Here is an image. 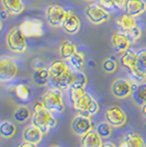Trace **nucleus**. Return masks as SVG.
Segmentation results:
<instances>
[{
    "label": "nucleus",
    "instance_id": "f257e3e1",
    "mask_svg": "<svg viewBox=\"0 0 146 147\" xmlns=\"http://www.w3.org/2000/svg\"><path fill=\"white\" fill-rule=\"evenodd\" d=\"M31 121L32 124L37 126L44 134L49 132V129H54L57 124L56 119L53 117V113L44 107L41 100L35 102L33 105V113Z\"/></svg>",
    "mask_w": 146,
    "mask_h": 147
},
{
    "label": "nucleus",
    "instance_id": "f03ea898",
    "mask_svg": "<svg viewBox=\"0 0 146 147\" xmlns=\"http://www.w3.org/2000/svg\"><path fill=\"white\" fill-rule=\"evenodd\" d=\"M72 104H73L74 109L79 114L86 115L88 117L96 115L99 111V104H98L97 100L87 91L82 93L79 98L74 100Z\"/></svg>",
    "mask_w": 146,
    "mask_h": 147
},
{
    "label": "nucleus",
    "instance_id": "7ed1b4c3",
    "mask_svg": "<svg viewBox=\"0 0 146 147\" xmlns=\"http://www.w3.org/2000/svg\"><path fill=\"white\" fill-rule=\"evenodd\" d=\"M41 101L44 104V107L47 110L51 111L52 113H62L65 110L62 90L55 88V87L49 89L43 94V97L41 98Z\"/></svg>",
    "mask_w": 146,
    "mask_h": 147
},
{
    "label": "nucleus",
    "instance_id": "20e7f679",
    "mask_svg": "<svg viewBox=\"0 0 146 147\" xmlns=\"http://www.w3.org/2000/svg\"><path fill=\"white\" fill-rule=\"evenodd\" d=\"M7 47L16 54H22L28 49L26 36L21 32L19 26H14L7 33Z\"/></svg>",
    "mask_w": 146,
    "mask_h": 147
},
{
    "label": "nucleus",
    "instance_id": "39448f33",
    "mask_svg": "<svg viewBox=\"0 0 146 147\" xmlns=\"http://www.w3.org/2000/svg\"><path fill=\"white\" fill-rule=\"evenodd\" d=\"M19 71L17 61L10 56H0V82L12 81Z\"/></svg>",
    "mask_w": 146,
    "mask_h": 147
},
{
    "label": "nucleus",
    "instance_id": "423d86ee",
    "mask_svg": "<svg viewBox=\"0 0 146 147\" xmlns=\"http://www.w3.org/2000/svg\"><path fill=\"white\" fill-rule=\"evenodd\" d=\"M19 28L26 37H41L44 34V24L39 18L25 19L21 22Z\"/></svg>",
    "mask_w": 146,
    "mask_h": 147
},
{
    "label": "nucleus",
    "instance_id": "0eeeda50",
    "mask_svg": "<svg viewBox=\"0 0 146 147\" xmlns=\"http://www.w3.org/2000/svg\"><path fill=\"white\" fill-rule=\"evenodd\" d=\"M66 16V10L59 5L52 3L45 8V20L52 28H61Z\"/></svg>",
    "mask_w": 146,
    "mask_h": 147
},
{
    "label": "nucleus",
    "instance_id": "6e6552de",
    "mask_svg": "<svg viewBox=\"0 0 146 147\" xmlns=\"http://www.w3.org/2000/svg\"><path fill=\"white\" fill-rule=\"evenodd\" d=\"M85 14L87 19L91 22L92 24L100 25L109 21L110 20V12L104 10L102 7H100L97 2L96 3H90L86 7Z\"/></svg>",
    "mask_w": 146,
    "mask_h": 147
},
{
    "label": "nucleus",
    "instance_id": "1a4fd4ad",
    "mask_svg": "<svg viewBox=\"0 0 146 147\" xmlns=\"http://www.w3.org/2000/svg\"><path fill=\"white\" fill-rule=\"evenodd\" d=\"M105 121L112 127H122L126 123V113L118 105H111L104 112Z\"/></svg>",
    "mask_w": 146,
    "mask_h": 147
},
{
    "label": "nucleus",
    "instance_id": "9d476101",
    "mask_svg": "<svg viewBox=\"0 0 146 147\" xmlns=\"http://www.w3.org/2000/svg\"><path fill=\"white\" fill-rule=\"evenodd\" d=\"M133 82L126 78H118L111 85V92L118 99H126L132 94Z\"/></svg>",
    "mask_w": 146,
    "mask_h": 147
},
{
    "label": "nucleus",
    "instance_id": "9b49d317",
    "mask_svg": "<svg viewBox=\"0 0 146 147\" xmlns=\"http://www.w3.org/2000/svg\"><path fill=\"white\" fill-rule=\"evenodd\" d=\"M72 131L76 135L78 136H84L85 134H87L88 132H90L93 127L92 122L90 120V117L82 115V114H77L76 117L73 119L72 124H70Z\"/></svg>",
    "mask_w": 146,
    "mask_h": 147
},
{
    "label": "nucleus",
    "instance_id": "f8f14e48",
    "mask_svg": "<svg viewBox=\"0 0 146 147\" xmlns=\"http://www.w3.org/2000/svg\"><path fill=\"white\" fill-rule=\"evenodd\" d=\"M81 22L79 17L74 12L73 10H66V16L64 19V22L62 24V29L66 32L67 34H77L80 31Z\"/></svg>",
    "mask_w": 146,
    "mask_h": 147
},
{
    "label": "nucleus",
    "instance_id": "ddd939ff",
    "mask_svg": "<svg viewBox=\"0 0 146 147\" xmlns=\"http://www.w3.org/2000/svg\"><path fill=\"white\" fill-rule=\"evenodd\" d=\"M111 43H112L113 49H116L118 53H120V54L124 53L125 51H128V49L131 47V45H132L130 38L126 36V34L121 32V31L114 32V33L112 34Z\"/></svg>",
    "mask_w": 146,
    "mask_h": 147
},
{
    "label": "nucleus",
    "instance_id": "4468645a",
    "mask_svg": "<svg viewBox=\"0 0 146 147\" xmlns=\"http://www.w3.org/2000/svg\"><path fill=\"white\" fill-rule=\"evenodd\" d=\"M73 78H74V70L72 68H69L65 74H63L62 76L57 77V78L51 79L49 82L53 85V87L59 89L62 91H67L72 87Z\"/></svg>",
    "mask_w": 146,
    "mask_h": 147
},
{
    "label": "nucleus",
    "instance_id": "2eb2a0df",
    "mask_svg": "<svg viewBox=\"0 0 146 147\" xmlns=\"http://www.w3.org/2000/svg\"><path fill=\"white\" fill-rule=\"evenodd\" d=\"M124 11L126 14H130L134 18L141 17L146 11L145 0H126Z\"/></svg>",
    "mask_w": 146,
    "mask_h": 147
},
{
    "label": "nucleus",
    "instance_id": "dca6fc26",
    "mask_svg": "<svg viewBox=\"0 0 146 147\" xmlns=\"http://www.w3.org/2000/svg\"><path fill=\"white\" fill-rule=\"evenodd\" d=\"M43 136H44V133L37 126L33 125V124L26 126L23 129V133H22L23 141L31 143V144H35V145L40 144L42 142Z\"/></svg>",
    "mask_w": 146,
    "mask_h": 147
},
{
    "label": "nucleus",
    "instance_id": "f3484780",
    "mask_svg": "<svg viewBox=\"0 0 146 147\" xmlns=\"http://www.w3.org/2000/svg\"><path fill=\"white\" fill-rule=\"evenodd\" d=\"M69 65L65 59L59 58V59H55L53 61L49 66V80L54 79L62 76L63 74H65L69 69Z\"/></svg>",
    "mask_w": 146,
    "mask_h": 147
},
{
    "label": "nucleus",
    "instance_id": "a211bd4d",
    "mask_svg": "<svg viewBox=\"0 0 146 147\" xmlns=\"http://www.w3.org/2000/svg\"><path fill=\"white\" fill-rule=\"evenodd\" d=\"M1 5L3 7V10L12 16L21 14L25 8L23 0H1Z\"/></svg>",
    "mask_w": 146,
    "mask_h": 147
},
{
    "label": "nucleus",
    "instance_id": "6ab92c4d",
    "mask_svg": "<svg viewBox=\"0 0 146 147\" xmlns=\"http://www.w3.org/2000/svg\"><path fill=\"white\" fill-rule=\"evenodd\" d=\"M132 99L139 107H143L146 104V81L141 84H133L132 90Z\"/></svg>",
    "mask_w": 146,
    "mask_h": 147
},
{
    "label": "nucleus",
    "instance_id": "aec40b11",
    "mask_svg": "<svg viewBox=\"0 0 146 147\" xmlns=\"http://www.w3.org/2000/svg\"><path fill=\"white\" fill-rule=\"evenodd\" d=\"M136 58H137V52L132 49L131 47L121 54L120 57V64L123 68L130 70L132 68L136 67Z\"/></svg>",
    "mask_w": 146,
    "mask_h": 147
},
{
    "label": "nucleus",
    "instance_id": "412c9836",
    "mask_svg": "<svg viewBox=\"0 0 146 147\" xmlns=\"http://www.w3.org/2000/svg\"><path fill=\"white\" fill-rule=\"evenodd\" d=\"M102 144V138L98 135L96 131H90L84 136H81L80 146L81 147H100Z\"/></svg>",
    "mask_w": 146,
    "mask_h": 147
},
{
    "label": "nucleus",
    "instance_id": "4be33fe9",
    "mask_svg": "<svg viewBox=\"0 0 146 147\" xmlns=\"http://www.w3.org/2000/svg\"><path fill=\"white\" fill-rule=\"evenodd\" d=\"M13 93L21 102H29L32 98V89L24 82L16 85L13 88Z\"/></svg>",
    "mask_w": 146,
    "mask_h": 147
},
{
    "label": "nucleus",
    "instance_id": "5701e85b",
    "mask_svg": "<svg viewBox=\"0 0 146 147\" xmlns=\"http://www.w3.org/2000/svg\"><path fill=\"white\" fill-rule=\"evenodd\" d=\"M116 25L121 32H128V30L133 29L137 25V21L134 17L124 13L116 19Z\"/></svg>",
    "mask_w": 146,
    "mask_h": 147
},
{
    "label": "nucleus",
    "instance_id": "b1692460",
    "mask_svg": "<svg viewBox=\"0 0 146 147\" xmlns=\"http://www.w3.org/2000/svg\"><path fill=\"white\" fill-rule=\"evenodd\" d=\"M32 80L33 82L39 87L46 86L49 82V73L47 68H39L35 69L32 75Z\"/></svg>",
    "mask_w": 146,
    "mask_h": 147
},
{
    "label": "nucleus",
    "instance_id": "393cba45",
    "mask_svg": "<svg viewBox=\"0 0 146 147\" xmlns=\"http://www.w3.org/2000/svg\"><path fill=\"white\" fill-rule=\"evenodd\" d=\"M123 141L126 143L128 147H146L144 138L141 136V134L133 132V131L125 133Z\"/></svg>",
    "mask_w": 146,
    "mask_h": 147
},
{
    "label": "nucleus",
    "instance_id": "a878e982",
    "mask_svg": "<svg viewBox=\"0 0 146 147\" xmlns=\"http://www.w3.org/2000/svg\"><path fill=\"white\" fill-rule=\"evenodd\" d=\"M69 67L76 71H82L85 68V54L81 52L75 53L70 58L66 59Z\"/></svg>",
    "mask_w": 146,
    "mask_h": 147
},
{
    "label": "nucleus",
    "instance_id": "bb28decb",
    "mask_svg": "<svg viewBox=\"0 0 146 147\" xmlns=\"http://www.w3.org/2000/svg\"><path fill=\"white\" fill-rule=\"evenodd\" d=\"M78 49H77V46L72 42V41H68V40H65L63 41L59 45V55L63 59H68L70 58L72 56L77 53Z\"/></svg>",
    "mask_w": 146,
    "mask_h": 147
},
{
    "label": "nucleus",
    "instance_id": "cd10ccee",
    "mask_svg": "<svg viewBox=\"0 0 146 147\" xmlns=\"http://www.w3.org/2000/svg\"><path fill=\"white\" fill-rule=\"evenodd\" d=\"M17 133V126L10 121L0 123V136L3 138H11Z\"/></svg>",
    "mask_w": 146,
    "mask_h": 147
},
{
    "label": "nucleus",
    "instance_id": "c85d7f7f",
    "mask_svg": "<svg viewBox=\"0 0 146 147\" xmlns=\"http://www.w3.org/2000/svg\"><path fill=\"white\" fill-rule=\"evenodd\" d=\"M96 132L98 133V135L102 138V140H108L109 137H111V135L113 133V127L110 125L107 121L104 122H100L96 126Z\"/></svg>",
    "mask_w": 146,
    "mask_h": 147
},
{
    "label": "nucleus",
    "instance_id": "c756f323",
    "mask_svg": "<svg viewBox=\"0 0 146 147\" xmlns=\"http://www.w3.org/2000/svg\"><path fill=\"white\" fill-rule=\"evenodd\" d=\"M31 117L30 110L26 107H19L17 110L13 113V119L19 123L26 122Z\"/></svg>",
    "mask_w": 146,
    "mask_h": 147
},
{
    "label": "nucleus",
    "instance_id": "7c9ffc66",
    "mask_svg": "<svg viewBox=\"0 0 146 147\" xmlns=\"http://www.w3.org/2000/svg\"><path fill=\"white\" fill-rule=\"evenodd\" d=\"M87 76L82 71H76L74 70V78H73V84H72V88H85L87 85Z\"/></svg>",
    "mask_w": 146,
    "mask_h": 147
},
{
    "label": "nucleus",
    "instance_id": "2f4dec72",
    "mask_svg": "<svg viewBox=\"0 0 146 147\" xmlns=\"http://www.w3.org/2000/svg\"><path fill=\"white\" fill-rule=\"evenodd\" d=\"M130 80L133 84H141V82H145L146 81V75L142 73L137 67H134L132 69L128 70Z\"/></svg>",
    "mask_w": 146,
    "mask_h": 147
},
{
    "label": "nucleus",
    "instance_id": "473e14b6",
    "mask_svg": "<svg viewBox=\"0 0 146 147\" xmlns=\"http://www.w3.org/2000/svg\"><path fill=\"white\" fill-rule=\"evenodd\" d=\"M102 69L107 74H113L118 69V61L114 57H109L102 63Z\"/></svg>",
    "mask_w": 146,
    "mask_h": 147
},
{
    "label": "nucleus",
    "instance_id": "72a5a7b5",
    "mask_svg": "<svg viewBox=\"0 0 146 147\" xmlns=\"http://www.w3.org/2000/svg\"><path fill=\"white\" fill-rule=\"evenodd\" d=\"M136 67L142 73L146 75V49L137 51V58H136Z\"/></svg>",
    "mask_w": 146,
    "mask_h": 147
},
{
    "label": "nucleus",
    "instance_id": "f704fd0d",
    "mask_svg": "<svg viewBox=\"0 0 146 147\" xmlns=\"http://www.w3.org/2000/svg\"><path fill=\"white\" fill-rule=\"evenodd\" d=\"M123 33L126 34V36L130 38L131 43L133 44V43H135V42H137L141 38V36H142V29H141L139 25H136L135 28L128 30V32H123Z\"/></svg>",
    "mask_w": 146,
    "mask_h": 147
},
{
    "label": "nucleus",
    "instance_id": "c9c22d12",
    "mask_svg": "<svg viewBox=\"0 0 146 147\" xmlns=\"http://www.w3.org/2000/svg\"><path fill=\"white\" fill-rule=\"evenodd\" d=\"M112 2H113L114 9H116V10H124L126 0H112Z\"/></svg>",
    "mask_w": 146,
    "mask_h": 147
},
{
    "label": "nucleus",
    "instance_id": "e433bc0d",
    "mask_svg": "<svg viewBox=\"0 0 146 147\" xmlns=\"http://www.w3.org/2000/svg\"><path fill=\"white\" fill-rule=\"evenodd\" d=\"M18 147H37V145L35 144H31V143H28V142H22L18 145Z\"/></svg>",
    "mask_w": 146,
    "mask_h": 147
},
{
    "label": "nucleus",
    "instance_id": "4c0bfd02",
    "mask_svg": "<svg viewBox=\"0 0 146 147\" xmlns=\"http://www.w3.org/2000/svg\"><path fill=\"white\" fill-rule=\"evenodd\" d=\"M100 147H116V145L114 143H112V142H102V144H101V146Z\"/></svg>",
    "mask_w": 146,
    "mask_h": 147
},
{
    "label": "nucleus",
    "instance_id": "58836bf2",
    "mask_svg": "<svg viewBox=\"0 0 146 147\" xmlns=\"http://www.w3.org/2000/svg\"><path fill=\"white\" fill-rule=\"evenodd\" d=\"M142 108V114H143V117L146 119V104H144L143 107H141Z\"/></svg>",
    "mask_w": 146,
    "mask_h": 147
},
{
    "label": "nucleus",
    "instance_id": "ea45409f",
    "mask_svg": "<svg viewBox=\"0 0 146 147\" xmlns=\"http://www.w3.org/2000/svg\"><path fill=\"white\" fill-rule=\"evenodd\" d=\"M119 147H128V145H126V143H125V142L123 141L121 143V144H120V145H119Z\"/></svg>",
    "mask_w": 146,
    "mask_h": 147
},
{
    "label": "nucleus",
    "instance_id": "a19ab883",
    "mask_svg": "<svg viewBox=\"0 0 146 147\" xmlns=\"http://www.w3.org/2000/svg\"><path fill=\"white\" fill-rule=\"evenodd\" d=\"M2 30V21H1V19H0V32Z\"/></svg>",
    "mask_w": 146,
    "mask_h": 147
},
{
    "label": "nucleus",
    "instance_id": "79ce46f5",
    "mask_svg": "<svg viewBox=\"0 0 146 147\" xmlns=\"http://www.w3.org/2000/svg\"><path fill=\"white\" fill-rule=\"evenodd\" d=\"M49 147H61V146H57V145H53V146H49Z\"/></svg>",
    "mask_w": 146,
    "mask_h": 147
},
{
    "label": "nucleus",
    "instance_id": "37998d69",
    "mask_svg": "<svg viewBox=\"0 0 146 147\" xmlns=\"http://www.w3.org/2000/svg\"><path fill=\"white\" fill-rule=\"evenodd\" d=\"M85 1H92V0H85Z\"/></svg>",
    "mask_w": 146,
    "mask_h": 147
},
{
    "label": "nucleus",
    "instance_id": "c03bdc74",
    "mask_svg": "<svg viewBox=\"0 0 146 147\" xmlns=\"http://www.w3.org/2000/svg\"><path fill=\"white\" fill-rule=\"evenodd\" d=\"M97 1H101V0H97Z\"/></svg>",
    "mask_w": 146,
    "mask_h": 147
}]
</instances>
